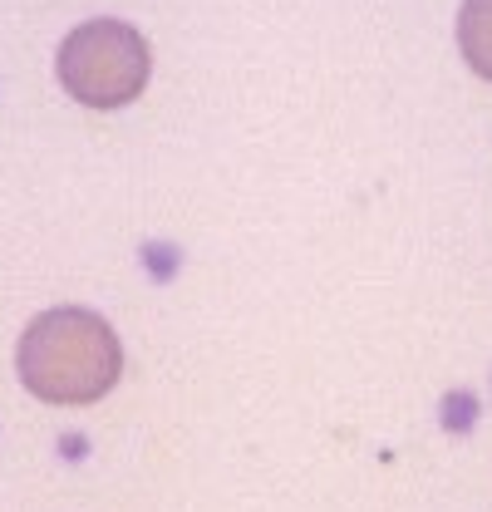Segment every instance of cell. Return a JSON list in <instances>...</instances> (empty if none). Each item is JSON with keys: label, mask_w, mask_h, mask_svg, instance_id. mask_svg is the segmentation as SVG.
<instances>
[{"label": "cell", "mask_w": 492, "mask_h": 512, "mask_svg": "<svg viewBox=\"0 0 492 512\" xmlns=\"http://www.w3.org/2000/svg\"><path fill=\"white\" fill-rule=\"evenodd\" d=\"M443 424H448V429H468V424H473V399H468V394H453V399L443 404Z\"/></svg>", "instance_id": "5"}, {"label": "cell", "mask_w": 492, "mask_h": 512, "mask_svg": "<svg viewBox=\"0 0 492 512\" xmlns=\"http://www.w3.org/2000/svg\"><path fill=\"white\" fill-rule=\"evenodd\" d=\"M55 74H60L64 94L79 99L84 109H123L148 89L153 55L133 25L104 15V20H84L64 35Z\"/></svg>", "instance_id": "2"}, {"label": "cell", "mask_w": 492, "mask_h": 512, "mask_svg": "<svg viewBox=\"0 0 492 512\" xmlns=\"http://www.w3.org/2000/svg\"><path fill=\"white\" fill-rule=\"evenodd\" d=\"M143 266H148V276L153 281H173V271H178V247L173 242H143Z\"/></svg>", "instance_id": "4"}, {"label": "cell", "mask_w": 492, "mask_h": 512, "mask_svg": "<svg viewBox=\"0 0 492 512\" xmlns=\"http://www.w3.org/2000/svg\"><path fill=\"white\" fill-rule=\"evenodd\" d=\"M20 384L45 404H94L123 375V345L114 325L84 306L40 311L15 345Z\"/></svg>", "instance_id": "1"}, {"label": "cell", "mask_w": 492, "mask_h": 512, "mask_svg": "<svg viewBox=\"0 0 492 512\" xmlns=\"http://www.w3.org/2000/svg\"><path fill=\"white\" fill-rule=\"evenodd\" d=\"M458 50L478 79L492 84V0H463L458 10Z\"/></svg>", "instance_id": "3"}]
</instances>
